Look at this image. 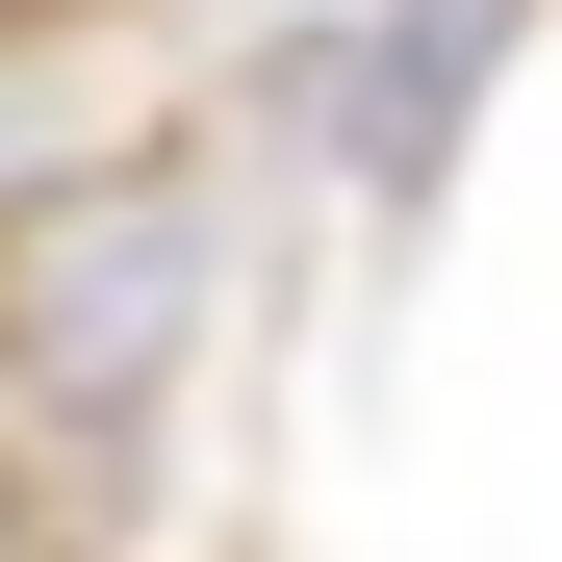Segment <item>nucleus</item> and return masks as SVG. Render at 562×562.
Wrapping results in <instances>:
<instances>
[{"label": "nucleus", "mask_w": 562, "mask_h": 562, "mask_svg": "<svg viewBox=\"0 0 562 562\" xmlns=\"http://www.w3.org/2000/svg\"><path fill=\"white\" fill-rule=\"evenodd\" d=\"M205 154H26L0 179V435L52 460H154L179 358H205Z\"/></svg>", "instance_id": "obj_1"}, {"label": "nucleus", "mask_w": 562, "mask_h": 562, "mask_svg": "<svg viewBox=\"0 0 562 562\" xmlns=\"http://www.w3.org/2000/svg\"><path fill=\"white\" fill-rule=\"evenodd\" d=\"M512 26H537V0H384V52H333V77H358V179H384V205H435V154H460V103H486Z\"/></svg>", "instance_id": "obj_2"}, {"label": "nucleus", "mask_w": 562, "mask_h": 562, "mask_svg": "<svg viewBox=\"0 0 562 562\" xmlns=\"http://www.w3.org/2000/svg\"><path fill=\"white\" fill-rule=\"evenodd\" d=\"M52 26H77V0H0V77H26V52H52Z\"/></svg>", "instance_id": "obj_3"}, {"label": "nucleus", "mask_w": 562, "mask_h": 562, "mask_svg": "<svg viewBox=\"0 0 562 562\" xmlns=\"http://www.w3.org/2000/svg\"><path fill=\"white\" fill-rule=\"evenodd\" d=\"M0 562H52V512H26V460H0Z\"/></svg>", "instance_id": "obj_4"}]
</instances>
